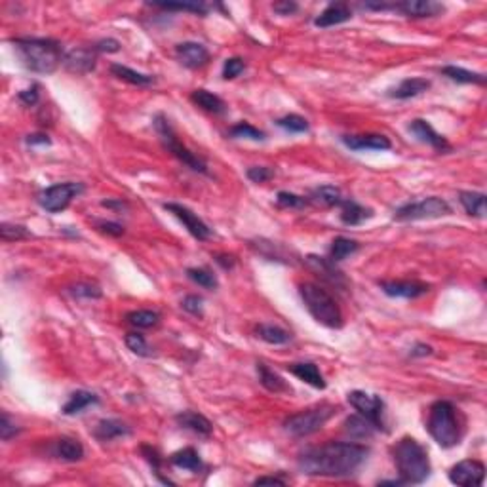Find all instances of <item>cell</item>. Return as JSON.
Wrapping results in <instances>:
<instances>
[{
    "label": "cell",
    "instance_id": "484cf974",
    "mask_svg": "<svg viewBox=\"0 0 487 487\" xmlns=\"http://www.w3.org/2000/svg\"><path fill=\"white\" fill-rule=\"evenodd\" d=\"M432 82L426 79H406L401 80L400 84L396 88H392L388 95L394 97V99H411V97H417L421 93L429 92Z\"/></svg>",
    "mask_w": 487,
    "mask_h": 487
},
{
    "label": "cell",
    "instance_id": "8d00e7d4",
    "mask_svg": "<svg viewBox=\"0 0 487 487\" xmlns=\"http://www.w3.org/2000/svg\"><path fill=\"white\" fill-rule=\"evenodd\" d=\"M360 250V244L356 242V240H352V238H346V237H337L333 242H331L330 246V261H333V263H341L343 259H346L349 255H352V253H356V251Z\"/></svg>",
    "mask_w": 487,
    "mask_h": 487
},
{
    "label": "cell",
    "instance_id": "d4e9b609",
    "mask_svg": "<svg viewBox=\"0 0 487 487\" xmlns=\"http://www.w3.org/2000/svg\"><path fill=\"white\" fill-rule=\"evenodd\" d=\"M339 208H341V221L344 225H349V227H358V225L373 217V209L364 208V206H360L358 202L351 200V198H344L339 204Z\"/></svg>",
    "mask_w": 487,
    "mask_h": 487
},
{
    "label": "cell",
    "instance_id": "680465c9",
    "mask_svg": "<svg viewBox=\"0 0 487 487\" xmlns=\"http://www.w3.org/2000/svg\"><path fill=\"white\" fill-rule=\"evenodd\" d=\"M25 143L31 145V147H36V145H50L51 139L46 134H31V136L25 137Z\"/></svg>",
    "mask_w": 487,
    "mask_h": 487
},
{
    "label": "cell",
    "instance_id": "94428289",
    "mask_svg": "<svg viewBox=\"0 0 487 487\" xmlns=\"http://www.w3.org/2000/svg\"><path fill=\"white\" fill-rule=\"evenodd\" d=\"M265 484H269V486H286V480H282L278 476H261V478L253 481V486H265Z\"/></svg>",
    "mask_w": 487,
    "mask_h": 487
},
{
    "label": "cell",
    "instance_id": "f6af8a7d",
    "mask_svg": "<svg viewBox=\"0 0 487 487\" xmlns=\"http://www.w3.org/2000/svg\"><path fill=\"white\" fill-rule=\"evenodd\" d=\"M0 237L4 242H17V240H25L31 238L29 230L25 229L23 225H12V223H2L0 225Z\"/></svg>",
    "mask_w": 487,
    "mask_h": 487
},
{
    "label": "cell",
    "instance_id": "ac0fdd59",
    "mask_svg": "<svg viewBox=\"0 0 487 487\" xmlns=\"http://www.w3.org/2000/svg\"><path fill=\"white\" fill-rule=\"evenodd\" d=\"M394 10L408 17H434L442 14L445 8L444 4L434 0H406V2H396Z\"/></svg>",
    "mask_w": 487,
    "mask_h": 487
},
{
    "label": "cell",
    "instance_id": "8fae6325",
    "mask_svg": "<svg viewBox=\"0 0 487 487\" xmlns=\"http://www.w3.org/2000/svg\"><path fill=\"white\" fill-rule=\"evenodd\" d=\"M486 478V466L476 458L461 461L449 470V481L463 487H480Z\"/></svg>",
    "mask_w": 487,
    "mask_h": 487
},
{
    "label": "cell",
    "instance_id": "7dc6e473",
    "mask_svg": "<svg viewBox=\"0 0 487 487\" xmlns=\"http://www.w3.org/2000/svg\"><path fill=\"white\" fill-rule=\"evenodd\" d=\"M141 453L145 455V458L149 461V465L152 466V470H154V474H157V478L162 484H168V486H173V481H170L168 478H162V474H160V465H162V457L158 455V452L154 449V447H151V445H143L141 447Z\"/></svg>",
    "mask_w": 487,
    "mask_h": 487
},
{
    "label": "cell",
    "instance_id": "6f0895ef",
    "mask_svg": "<svg viewBox=\"0 0 487 487\" xmlns=\"http://www.w3.org/2000/svg\"><path fill=\"white\" fill-rule=\"evenodd\" d=\"M430 354H432V346L424 343H417L415 346L411 349V352H409L411 358H423V356H430Z\"/></svg>",
    "mask_w": 487,
    "mask_h": 487
},
{
    "label": "cell",
    "instance_id": "9a60e30c",
    "mask_svg": "<svg viewBox=\"0 0 487 487\" xmlns=\"http://www.w3.org/2000/svg\"><path fill=\"white\" fill-rule=\"evenodd\" d=\"M305 263L308 265V269L312 271V273L316 274V276H320L322 280H326L328 284H331V286L339 287V289H344L346 287V280H344V274L339 271L335 266V263L333 261H330L328 257H318V255H308L307 259H305Z\"/></svg>",
    "mask_w": 487,
    "mask_h": 487
},
{
    "label": "cell",
    "instance_id": "2e32d148",
    "mask_svg": "<svg viewBox=\"0 0 487 487\" xmlns=\"http://www.w3.org/2000/svg\"><path fill=\"white\" fill-rule=\"evenodd\" d=\"M175 56L181 63L189 69H200L204 65H208L209 51L208 48L200 42H181L175 46Z\"/></svg>",
    "mask_w": 487,
    "mask_h": 487
},
{
    "label": "cell",
    "instance_id": "cb8c5ba5",
    "mask_svg": "<svg viewBox=\"0 0 487 487\" xmlns=\"http://www.w3.org/2000/svg\"><path fill=\"white\" fill-rule=\"evenodd\" d=\"M308 204L312 206H320V208H339V204L344 200L341 189H337L335 185H322L316 186L310 191L307 196Z\"/></svg>",
    "mask_w": 487,
    "mask_h": 487
},
{
    "label": "cell",
    "instance_id": "603a6c76",
    "mask_svg": "<svg viewBox=\"0 0 487 487\" xmlns=\"http://www.w3.org/2000/svg\"><path fill=\"white\" fill-rule=\"evenodd\" d=\"M287 372H292L297 379H301L303 383H307V385L318 388V390H324V388L328 387V383H326L324 375L318 369V365L312 364V362L289 364L287 365Z\"/></svg>",
    "mask_w": 487,
    "mask_h": 487
},
{
    "label": "cell",
    "instance_id": "db71d44e",
    "mask_svg": "<svg viewBox=\"0 0 487 487\" xmlns=\"http://www.w3.org/2000/svg\"><path fill=\"white\" fill-rule=\"evenodd\" d=\"M17 99L22 101L25 107H35L36 103H38V99H40V92H38V86H36V84H33V86L27 88V90L19 92L17 93Z\"/></svg>",
    "mask_w": 487,
    "mask_h": 487
},
{
    "label": "cell",
    "instance_id": "91938a15",
    "mask_svg": "<svg viewBox=\"0 0 487 487\" xmlns=\"http://www.w3.org/2000/svg\"><path fill=\"white\" fill-rule=\"evenodd\" d=\"M215 263L221 266L223 271H230L234 266V263H237V259L232 257V255H227V253H219V255H215Z\"/></svg>",
    "mask_w": 487,
    "mask_h": 487
},
{
    "label": "cell",
    "instance_id": "4316f807",
    "mask_svg": "<svg viewBox=\"0 0 487 487\" xmlns=\"http://www.w3.org/2000/svg\"><path fill=\"white\" fill-rule=\"evenodd\" d=\"M54 455L65 463H79L84 458V445L74 438H59L54 445Z\"/></svg>",
    "mask_w": 487,
    "mask_h": 487
},
{
    "label": "cell",
    "instance_id": "83f0119b",
    "mask_svg": "<svg viewBox=\"0 0 487 487\" xmlns=\"http://www.w3.org/2000/svg\"><path fill=\"white\" fill-rule=\"evenodd\" d=\"M191 101H193L196 107H200L202 111L211 113V115H223L227 111V105H225V101L219 95H215V93L208 92V90H202V88L200 90H194L191 93Z\"/></svg>",
    "mask_w": 487,
    "mask_h": 487
},
{
    "label": "cell",
    "instance_id": "b9f144b4",
    "mask_svg": "<svg viewBox=\"0 0 487 487\" xmlns=\"http://www.w3.org/2000/svg\"><path fill=\"white\" fill-rule=\"evenodd\" d=\"M67 292H69L74 299H101V297H103L101 287L95 286V284H90V282H77V284L69 286Z\"/></svg>",
    "mask_w": 487,
    "mask_h": 487
},
{
    "label": "cell",
    "instance_id": "30bf717a",
    "mask_svg": "<svg viewBox=\"0 0 487 487\" xmlns=\"http://www.w3.org/2000/svg\"><path fill=\"white\" fill-rule=\"evenodd\" d=\"M346 400H349L352 408L358 411L360 415L365 417L369 423H373L375 429L385 430V421H383L385 401H383L381 396L369 394V392H364V390H352L346 396Z\"/></svg>",
    "mask_w": 487,
    "mask_h": 487
},
{
    "label": "cell",
    "instance_id": "4dcf8cb0",
    "mask_svg": "<svg viewBox=\"0 0 487 487\" xmlns=\"http://www.w3.org/2000/svg\"><path fill=\"white\" fill-rule=\"evenodd\" d=\"M99 404V398L93 394V392H88V390H77L69 396V400L61 408V413L63 415H77V413H82L84 409L90 408V406H95Z\"/></svg>",
    "mask_w": 487,
    "mask_h": 487
},
{
    "label": "cell",
    "instance_id": "836d02e7",
    "mask_svg": "<svg viewBox=\"0 0 487 487\" xmlns=\"http://www.w3.org/2000/svg\"><path fill=\"white\" fill-rule=\"evenodd\" d=\"M111 74L116 77L118 80L128 82L131 86H151L152 82H154V77H151V74H143V72L134 71V69H129V67L120 63L111 65Z\"/></svg>",
    "mask_w": 487,
    "mask_h": 487
},
{
    "label": "cell",
    "instance_id": "f1b7e54d",
    "mask_svg": "<svg viewBox=\"0 0 487 487\" xmlns=\"http://www.w3.org/2000/svg\"><path fill=\"white\" fill-rule=\"evenodd\" d=\"M170 463H172L175 468L189 470V472H194V474H198L202 468H204L200 455H198V452H196L194 447H183V449H179V452L172 453Z\"/></svg>",
    "mask_w": 487,
    "mask_h": 487
},
{
    "label": "cell",
    "instance_id": "6125c7cd",
    "mask_svg": "<svg viewBox=\"0 0 487 487\" xmlns=\"http://www.w3.org/2000/svg\"><path fill=\"white\" fill-rule=\"evenodd\" d=\"M101 206L107 209H116V211H122V209L129 208L128 202L122 200V198H118V200H101Z\"/></svg>",
    "mask_w": 487,
    "mask_h": 487
},
{
    "label": "cell",
    "instance_id": "4fadbf2b",
    "mask_svg": "<svg viewBox=\"0 0 487 487\" xmlns=\"http://www.w3.org/2000/svg\"><path fill=\"white\" fill-rule=\"evenodd\" d=\"M383 294L398 299H417L430 292L429 284L417 282V280H383L379 282Z\"/></svg>",
    "mask_w": 487,
    "mask_h": 487
},
{
    "label": "cell",
    "instance_id": "9f6ffc18",
    "mask_svg": "<svg viewBox=\"0 0 487 487\" xmlns=\"http://www.w3.org/2000/svg\"><path fill=\"white\" fill-rule=\"evenodd\" d=\"M273 10L280 15H289L299 10V4H297V2H292V0H284V2H276V4H273Z\"/></svg>",
    "mask_w": 487,
    "mask_h": 487
},
{
    "label": "cell",
    "instance_id": "f907efd6",
    "mask_svg": "<svg viewBox=\"0 0 487 487\" xmlns=\"http://www.w3.org/2000/svg\"><path fill=\"white\" fill-rule=\"evenodd\" d=\"M19 432H22V429H17L6 411H2V421H0V438H2L4 442H8V440H12L14 436H17Z\"/></svg>",
    "mask_w": 487,
    "mask_h": 487
},
{
    "label": "cell",
    "instance_id": "1f68e13d",
    "mask_svg": "<svg viewBox=\"0 0 487 487\" xmlns=\"http://www.w3.org/2000/svg\"><path fill=\"white\" fill-rule=\"evenodd\" d=\"M343 426L344 432H346L352 440H367V438H372L373 434L377 432V429L373 426V423H369V421H367L365 417L360 415V413L358 415L346 417Z\"/></svg>",
    "mask_w": 487,
    "mask_h": 487
},
{
    "label": "cell",
    "instance_id": "5bb4252c",
    "mask_svg": "<svg viewBox=\"0 0 487 487\" xmlns=\"http://www.w3.org/2000/svg\"><path fill=\"white\" fill-rule=\"evenodd\" d=\"M409 131L421 141V143H426L429 147H432L436 152H449L452 151V145L447 143V139L444 136H440L436 129L430 126L429 120H423V118H415L409 124Z\"/></svg>",
    "mask_w": 487,
    "mask_h": 487
},
{
    "label": "cell",
    "instance_id": "52a82bcc",
    "mask_svg": "<svg viewBox=\"0 0 487 487\" xmlns=\"http://www.w3.org/2000/svg\"><path fill=\"white\" fill-rule=\"evenodd\" d=\"M335 413L337 408L331 406V404H320V406H314V408L303 409L299 413L287 417L284 421V430L294 438L310 436V434L324 429V424L328 423Z\"/></svg>",
    "mask_w": 487,
    "mask_h": 487
},
{
    "label": "cell",
    "instance_id": "c3c4849f",
    "mask_svg": "<svg viewBox=\"0 0 487 487\" xmlns=\"http://www.w3.org/2000/svg\"><path fill=\"white\" fill-rule=\"evenodd\" d=\"M246 71V61L242 58H229L223 63V79L232 80Z\"/></svg>",
    "mask_w": 487,
    "mask_h": 487
},
{
    "label": "cell",
    "instance_id": "ffe728a7",
    "mask_svg": "<svg viewBox=\"0 0 487 487\" xmlns=\"http://www.w3.org/2000/svg\"><path fill=\"white\" fill-rule=\"evenodd\" d=\"M351 17L352 10L346 2H331L326 6V10L316 15L314 25L320 29H328V27H335V25L349 22Z\"/></svg>",
    "mask_w": 487,
    "mask_h": 487
},
{
    "label": "cell",
    "instance_id": "d590c367",
    "mask_svg": "<svg viewBox=\"0 0 487 487\" xmlns=\"http://www.w3.org/2000/svg\"><path fill=\"white\" fill-rule=\"evenodd\" d=\"M255 333L261 341H265L269 344H286L292 341V333L280 326H273V324H259L255 328Z\"/></svg>",
    "mask_w": 487,
    "mask_h": 487
},
{
    "label": "cell",
    "instance_id": "7c38bea8",
    "mask_svg": "<svg viewBox=\"0 0 487 487\" xmlns=\"http://www.w3.org/2000/svg\"><path fill=\"white\" fill-rule=\"evenodd\" d=\"M164 209L166 211H170L172 215H175V217L185 225V229L189 230V234L196 238V240L206 242V240L211 237V229H209L208 225L202 221L200 217L194 214V211H191L186 206H183V204H177V202H166Z\"/></svg>",
    "mask_w": 487,
    "mask_h": 487
},
{
    "label": "cell",
    "instance_id": "8992f818",
    "mask_svg": "<svg viewBox=\"0 0 487 487\" xmlns=\"http://www.w3.org/2000/svg\"><path fill=\"white\" fill-rule=\"evenodd\" d=\"M152 124H154V129H157V134L160 136V141L164 145L166 151L172 152L173 157L177 158L179 162H183L186 168H191L193 172L200 173V175H209L208 164H206L200 157H196L193 151H189L185 145L181 143L179 137L175 134V129H173L172 122H170L168 116L158 113V115L152 118Z\"/></svg>",
    "mask_w": 487,
    "mask_h": 487
},
{
    "label": "cell",
    "instance_id": "bcb514c9",
    "mask_svg": "<svg viewBox=\"0 0 487 487\" xmlns=\"http://www.w3.org/2000/svg\"><path fill=\"white\" fill-rule=\"evenodd\" d=\"M124 343H126V346H128L129 351L134 352V354H137V356L149 358L152 354L149 344H147V341H145V337L141 335V333H128L126 339H124Z\"/></svg>",
    "mask_w": 487,
    "mask_h": 487
},
{
    "label": "cell",
    "instance_id": "74e56055",
    "mask_svg": "<svg viewBox=\"0 0 487 487\" xmlns=\"http://www.w3.org/2000/svg\"><path fill=\"white\" fill-rule=\"evenodd\" d=\"M149 6L160 8V10H168V12H191V14L204 15L208 14V4L193 0V2H149Z\"/></svg>",
    "mask_w": 487,
    "mask_h": 487
},
{
    "label": "cell",
    "instance_id": "d6a6232c",
    "mask_svg": "<svg viewBox=\"0 0 487 487\" xmlns=\"http://www.w3.org/2000/svg\"><path fill=\"white\" fill-rule=\"evenodd\" d=\"M458 202L465 208V211L470 217L484 219L486 217V194L474 193V191H461L458 193Z\"/></svg>",
    "mask_w": 487,
    "mask_h": 487
},
{
    "label": "cell",
    "instance_id": "60d3db41",
    "mask_svg": "<svg viewBox=\"0 0 487 487\" xmlns=\"http://www.w3.org/2000/svg\"><path fill=\"white\" fill-rule=\"evenodd\" d=\"M229 134L234 139H251V141H265L266 139L265 131H261V129L251 126L248 122H238L237 126H232L229 129Z\"/></svg>",
    "mask_w": 487,
    "mask_h": 487
},
{
    "label": "cell",
    "instance_id": "f5cc1de1",
    "mask_svg": "<svg viewBox=\"0 0 487 487\" xmlns=\"http://www.w3.org/2000/svg\"><path fill=\"white\" fill-rule=\"evenodd\" d=\"M95 229L99 230V232H103V234H109V237H122L124 234V227H122L120 223H115V221H95Z\"/></svg>",
    "mask_w": 487,
    "mask_h": 487
},
{
    "label": "cell",
    "instance_id": "7a4b0ae2",
    "mask_svg": "<svg viewBox=\"0 0 487 487\" xmlns=\"http://www.w3.org/2000/svg\"><path fill=\"white\" fill-rule=\"evenodd\" d=\"M10 42L15 46V51L22 59L25 69L38 74H51L59 65L63 63V50L58 40L51 38H36V36H23L12 38Z\"/></svg>",
    "mask_w": 487,
    "mask_h": 487
},
{
    "label": "cell",
    "instance_id": "7402d4cb",
    "mask_svg": "<svg viewBox=\"0 0 487 487\" xmlns=\"http://www.w3.org/2000/svg\"><path fill=\"white\" fill-rule=\"evenodd\" d=\"M129 434H131V429L118 419H101L93 429V438L99 442H113L116 438L129 436Z\"/></svg>",
    "mask_w": 487,
    "mask_h": 487
},
{
    "label": "cell",
    "instance_id": "9c48e42d",
    "mask_svg": "<svg viewBox=\"0 0 487 487\" xmlns=\"http://www.w3.org/2000/svg\"><path fill=\"white\" fill-rule=\"evenodd\" d=\"M82 193H84V185L82 183H72V181H69V183H58V185L44 189L42 193L38 194V204L48 214H59V211L69 208L72 198H77Z\"/></svg>",
    "mask_w": 487,
    "mask_h": 487
},
{
    "label": "cell",
    "instance_id": "3957f363",
    "mask_svg": "<svg viewBox=\"0 0 487 487\" xmlns=\"http://www.w3.org/2000/svg\"><path fill=\"white\" fill-rule=\"evenodd\" d=\"M396 470L400 474V480L406 484H423L429 480L432 466H430L429 452L417 442L415 438L404 436L392 447Z\"/></svg>",
    "mask_w": 487,
    "mask_h": 487
},
{
    "label": "cell",
    "instance_id": "816d5d0a",
    "mask_svg": "<svg viewBox=\"0 0 487 487\" xmlns=\"http://www.w3.org/2000/svg\"><path fill=\"white\" fill-rule=\"evenodd\" d=\"M202 297H198V295H186L185 299H183V303H181V307H183V310H186L189 314L193 316H198V318H202L204 316V305H202Z\"/></svg>",
    "mask_w": 487,
    "mask_h": 487
},
{
    "label": "cell",
    "instance_id": "44dd1931",
    "mask_svg": "<svg viewBox=\"0 0 487 487\" xmlns=\"http://www.w3.org/2000/svg\"><path fill=\"white\" fill-rule=\"evenodd\" d=\"M175 423L179 424L181 429L191 430L198 436L208 438L211 436L214 432V424L209 421L208 417H204L202 413H196V411H181L175 415Z\"/></svg>",
    "mask_w": 487,
    "mask_h": 487
},
{
    "label": "cell",
    "instance_id": "ee69618b",
    "mask_svg": "<svg viewBox=\"0 0 487 487\" xmlns=\"http://www.w3.org/2000/svg\"><path fill=\"white\" fill-rule=\"evenodd\" d=\"M276 204L278 208H286V209H303L308 206L307 196H299V194L287 193V191H280L276 194Z\"/></svg>",
    "mask_w": 487,
    "mask_h": 487
},
{
    "label": "cell",
    "instance_id": "5b68a950",
    "mask_svg": "<svg viewBox=\"0 0 487 487\" xmlns=\"http://www.w3.org/2000/svg\"><path fill=\"white\" fill-rule=\"evenodd\" d=\"M299 295L316 322L330 328V330L343 328V312H341L335 299L328 294V289L316 286L312 282H303V284H299Z\"/></svg>",
    "mask_w": 487,
    "mask_h": 487
},
{
    "label": "cell",
    "instance_id": "ba28073f",
    "mask_svg": "<svg viewBox=\"0 0 487 487\" xmlns=\"http://www.w3.org/2000/svg\"><path fill=\"white\" fill-rule=\"evenodd\" d=\"M452 214V206L438 196H429L423 200L408 202L394 211L396 221H423V219H438Z\"/></svg>",
    "mask_w": 487,
    "mask_h": 487
},
{
    "label": "cell",
    "instance_id": "7bdbcfd3",
    "mask_svg": "<svg viewBox=\"0 0 487 487\" xmlns=\"http://www.w3.org/2000/svg\"><path fill=\"white\" fill-rule=\"evenodd\" d=\"M276 126L282 129H286L287 134H305V131H308V128H310L307 118H303V116L299 115L282 116V118L276 120Z\"/></svg>",
    "mask_w": 487,
    "mask_h": 487
},
{
    "label": "cell",
    "instance_id": "6da1fadb",
    "mask_svg": "<svg viewBox=\"0 0 487 487\" xmlns=\"http://www.w3.org/2000/svg\"><path fill=\"white\" fill-rule=\"evenodd\" d=\"M369 455V447L354 442H328L308 447L297 458V466L307 476L349 478L356 474Z\"/></svg>",
    "mask_w": 487,
    "mask_h": 487
},
{
    "label": "cell",
    "instance_id": "681fc988",
    "mask_svg": "<svg viewBox=\"0 0 487 487\" xmlns=\"http://www.w3.org/2000/svg\"><path fill=\"white\" fill-rule=\"evenodd\" d=\"M246 177L251 181V183H266L274 177L273 168H266V166H253L246 172Z\"/></svg>",
    "mask_w": 487,
    "mask_h": 487
},
{
    "label": "cell",
    "instance_id": "d6986e66",
    "mask_svg": "<svg viewBox=\"0 0 487 487\" xmlns=\"http://www.w3.org/2000/svg\"><path fill=\"white\" fill-rule=\"evenodd\" d=\"M97 58L93 50L88 48H74V50L67 51L63 58V65L67 71L74 72V74H86L95 69Z\"/></svg>",
    "mask_w": 487,
    "mask_h": 487
},
{
    "label": "cell",
    "instance_id": "e0dca14e",
    "mask_svg": "<svg viewBox=\"0 0 487 487\" xmlns=\"http://www.w3.org/2000/svg\"><path fill=\"white\" fill-rule=\"evenodd\" d=\"M344 147L351 151H388L392 143L390 139L381 134H364V136H343L341 137Z\"/></svg>",
    "mask_w": 487,
    "mask_h": 487
},
{
    "label": "cell",
    "instance_id": "ab89813d",
    "mask_svg": "<svg viewBox=\"0 0 487 487\" xmlns=\"http://www.w3.org/2000/svg\"><path fill=\"white\" fill-rule=\"evenodd\" d=\"M186 278L193 280L194 284H198L204 289H217L219 287V280L211 271L208 269H202V266H193V269H186Z\"/></svg>",
    "mask_w": 487,
    "mask_h": 487
},
{
    "label": "cell",
    "instance_id": "e575fe53",
    "mask_svg": "<svg viewBox=\"0 0 487 487\" xmlns=\"http://www.w3.org/2000/svg\"><path fill=\"white\" fill-rule=\"evenodd\" d=\"M440 72L447 77L453 82H458V84H480L484 86L486 84V74L474 71H466L463 67H457V65H447V67H442Z\"/></svg>",
    "mask_w": 487,
    "mask_h": 487
},
{
    "label": "cell",
    "instance_id": "be15d7a7",
    "mask_svg": "<svg viewBox=\"0 0 487 487\" xmlns=\"http://www.w3.org/2000/svg\"><path fill=\"white\" fill-rule=\"evenodd\" d=\"M379 486H404V481L401 480H385V481H379Z\"/></svg>",
    "mask_w": 487,
    "mask_h": 487
},
{
    "label": "cell",
    "instance_id": "f546056e",
    "mask_svg": "<svg viewBox=\"0 0 487 487\" xmlns=\"http://www.w3.org/2000/svg\"><path fill=\"white\" fill-rule=\"evenodd\" d=\"M257 375H259V383L269 390V392H274V394H282V392H289L292 388L287 387V383L278 373L273 372L271 367L263 362H257Z\"/></svg>",
    "mask_w": 487,
    "mask_h": 487
},
{
    "label": "cell",
    "instance_id": "11a10c76",
    "mask_svg": "<svg viewBox=\"0 0 487 487\" xmlns=\"http://www.w3.org/2000/svg\"><path fill=\"white\" fill-rule=\"evenodd\" d=\"M93 50L103 51V54H115V51L120 50V42L115 40V38H103L99 42H95Z\"/></svg>",
    "mask_w": 487,
    "mask_h": 487
},
{
    "label": "cell",
    "instance_id": "277c9868",
    "mask_svg": "<svg viewBox=\"0 0 487 487\" xmlns=\"http://www.w3.org/2000/svg\"><path fill=\"white\" fill-rule=\"evenodd\" d=\"M457 411L458 409L447 400L434 401L429 409L426 430L432 440L444 449L455 447L463 436V426L458 421Z\"/></svg>",
    "mask_w": 487,
    "mask_h": 487
},
{
    "label": "cell",
    "instance_id": "f35d334b",
    "mask_svg": "<svg viewBox=\"0 0 487 487\" xmlns=\"http://www.w3.org/2000/svg\"><path fill=\"white\" fill-rule=\"evenodd\" d=\"M126 320H128V324H131V326L139 328V330H149V328H152V326H157V324L160 322V314H158L157 310H147V308H143V310L128 312V314H126Z\"/></svg>",
    "mask_w": 487,
    "mask_h": 487
}]
</instances>
